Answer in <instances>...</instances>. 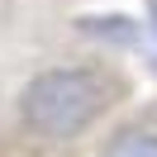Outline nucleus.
I'll list each match as a JSON object with an SVG mask.
<instances>
[{
  "label": "nucleus",
  "instance_id": "1",
  "mask_svg": "<svg viewBox=\"0 0 157 157\" xmlns=\"http://www.w3.org/2000/svg\"><path fill=\"white\" fill-rule=\"evenodd\" d=\"M109 81L90 67H48L24 86L19 119L38 138H76L105 114Z\"/></svg>",
  "mask_w": 157,
  "mask_h": 157
},
{
  "label": "nucleus",
  "instance_id": "2",
  "mask_svg": "<svg viewBox=\"0 0 157 157\" xmlns=\"http://www.w3.org/2000/svg\"><path fill=\"white\" fill-rule=\"evenodd\" d=\"M100 157H157V128H119Z\"/></svg>",
  "mask_w": 157,
  "mask_h": 157
}]
</instances>
